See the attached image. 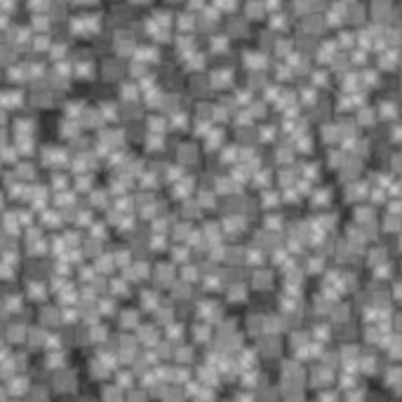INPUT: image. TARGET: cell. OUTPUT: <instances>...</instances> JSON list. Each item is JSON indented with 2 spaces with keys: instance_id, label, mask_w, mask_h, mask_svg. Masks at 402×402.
Instances as JSON below:
<instances>
[{
  "instance_id": "cell-19",
  "label": "cell",
  "mask_w": 402,
  "mask_h": 402,
  "mask_svg": "<svg viewBox=\"0 0 402 402\" xmlns=\"http://www.w3.org/2000/svg\"><path fill=\"white\" fill-rule=\"evenodd\" d=\"M136 275H146V263H136Z\"/></svg>"
},
{
  "instance_id": "cell-36",
  "label": "cell",
  "mask_w": 402,
  "mask_h": 402,
  "mask_svg": "<svg viewBox=\"0 0 402 402\" xmlns=\"http://www.w3.org/2000/svg\"><path fill=\"white\" fill-rule=\"evenodd\" d=\"M365 59H367V57H365L362 52H357V54H355V61H365Z\"/></svg>"
},
{
  "instance_id": "cell-33",
  "label": "cell",
  "mask_w": 402,
  "mask_h": 402,
  "mask_svg": "<svg viewBox=\"0 0 402 402\" xmlns=\"http://www.w3.org/2000/svg\"><path fill=\"white\" fill-rule=\"evenodd\" d=\"M181 26H184V28H186V26H190V17H186V14L181 17Z\"/></svg>"
},
{
  "instance_id": "cell-15",
  "label": "cell",
  "mask_w": 402,
  "mask_h": 402,
  "mask_svg": "<svg viewBox=\"0 0 402 402\" xmlns=\"http://www.w3.org/2000/svg\"><path fill=\"white\" fill-rule=\"evenodd\" d=\"M190 66H195V68H198V66H202V57H200V54H195V57L190 59Z\"/></svg>"
},
{
  "instance_id": "cell-27",
  "label": "cell",
  "mask_w": 402,
  "mask_h": 402,
  "mask_svg": "<svg viewBox=\"0 0 402 402\" xmlns=\"http://www.w3.org/2000/svg\"><path fill=\"white\" fill-rule=\"evenodd\" d=\"M310 271H320V259H315V261H310Z\"/></svg>"
},
{
  "instance_id": "cell-22",
  "label": "cell",
  "mask_w": 402,
  "mask_h": 402,
  "mask_svg": "<svg viewBox=\"0 0 402 402\" xmlns=\"http://www.w3.org/2000/svg\"><path fill=\"white\" fill-rule=\"evenodd\" d=\"M313 94H315L313 90H304V99H306V101H313Z\"/></svg>"
},
{
  "instance_id": "cell-21",
  "label": "cell",
  "mask_w": 402,
  "mask_h": 402,
  "mask_svg": "<svg viewBox=\"0 0 402 402\" xmlns=\"http://www.w3.org/2000/svg\"><path fill=\"white\" fill-rule=\"evenodd\" d=\"M123 322H125V325H132V322H134V313H127V315H125V320H123Z\"/></svg>"
},
{
  "instance_id": "cell-18",
  "label": "cell",
  "mask_w": 402,
  "mask_h": 402,
  "mask_svg": "<svg viewBox=\"0 0 402 402\" xmlns=\"http://www.w3.org/2000/svg\"><path fill=\"white\" fill-rule=\"evenodd\" d=\"M172 123H174V125H179V127H181V125L186 123V118H184V115H174V118H172Z\"/></svg>"
},
{
  "instance_id": "cell-6",
  "label": "cell",
  "mask_w": 402,
  "mask_h": 402,
  "mask_svg": "<svg viewBox=\"0 0 402 402\" xmlns=\"http://www.w3.org/2000/svg\"><path fill=\"white\" fill-rule=\"evenodd\" d=\"M228 80V71H221V73H217V78H214V85H223Z\"/></svg>"
},
{
  "instance_id": "cell-17",
  "label": "cell",
  "mask_w": 402,
  "mask_h": 402,
  "mask_svg": "<svg viewBox=\"0 0 402 402\" xmlns=\"http://www.w3.org/2000/svg\"><path fill=\"white\" fill-rule=\"evenodd\" d=\"M99 268L108 271V268H111V259H101V261H99Z\"/></svg>"
},
{
  "instance_id": "cell-30",
  "label": "cell",
  "mask_w": 402,
  "mask_h": 402,
  "mask_svg": "<svg viewBox=\"0 0 402 402\" xmlns=\"http://www.w3.org/2000/svg\"><path fill=\"white\" fill-rule=\"evenodd\" d=\"M118 292H125V285H123V280H115V285H113Z\"/></svg>"
},
{
  "instance_id": "cell-31",
  "label": "cell",
  "mask_w": 402,
  "mask_h": 402,
  "mask_svg": "<svg viewBox=\"0 0 402 402\" xmlns=\"http://www.w3.org/2000/svg\"><path fill=\"white\" fill-rule=\"evenodd\" d=\"M223 158H226V160H231V158H235V148H228V151H226V155H223Z\"/></svg>"
},
{
  "instance_id": "cell-25",
  "label": "cell",
  "mask_w": 402,
  "mask_h": 402,
  "mask_svg": "<svg viewBox=\"0 0 402 402\" xmlns=\"http://www.w3.org/2000/svg\"><path fill=\"white\" fill-rule=\"evenodd\" d=\"M268 136H273V127H263V139H268Z\"/></svg>"
},
{
  "instance_id": "cell-7",
  "label": "cell",
  "mask_w": 402,
  "mask_h": 402,
  "mask_svg": "<svg viewBox=\"0 0 402 402\" xmlns=\"http://www.w3.org/2000/svg\"><path fill=\"white\" fill-rule=\"evenodd\" d=\"M306 26H308V28H313V31H317V28H320V26H322V21H320V19H315V17H313V19H308V21H306Z\"/></svg>"
},
{
  "instance_id": "cell-13",
  "label": "cell",
  "mask_w": 402,
  "mask_h": 402,
  "mask_svg": "<svg viewBox=\"0 0 402 402\" xmlns=\"http://www.w3.org/2000/svg\"><path fill=\"white\" fill-rule=\"evenodd\" d=\"M247 12H249V14H254V17H259V14H261V7H259V5H249Z\"/></svg>"
},
{
  "instance_id": "cell-20",
  "label": "cell",
  "mask_w": 402,
  "mask_h": 402,
  "mask_svg": "<svg viewBox=\"0 0 402 402\" xmlns=\"http://www.w3.org/2000/svg\"><path fill=\"white\" fill-rule=\"evenodd\" d=\"M350 38H353L350 33H341V42H343V45H348V42H350Z\"/></svg>"
},
{
  "instance_id": "cell-16",
  "label": "cell",
  "mask_w": 402,
  "mask_h": 402,
  "mask_svg": "<svg viewBox=\"0 0 402 402\" xmlns=\"http://www.w3.org/2000/svg\"><path fill=\"white\" fill-rule=\"evenodd\" d=\"M381 111H383V115H393V106H390V104H383Z\"/></svg>"
},
{
  "instance_id": "cell-34",
  "label": "cell",
  "mask_w": 402,
  "mask_h": 402,
  "mask_svg": "<svg viewBox=\"0 0 402 402\" xmlns=\"http://www.w3.org/2000/svg\"><path fill=\"white\" fill-rule=\"evenodd\" d=\"M254 115H263V108H261V106H259V104H256V106H254Z\"/></svg>"
},
{
  "instance_id": "cell-26",
  "label": "cell",
  "mask_w": 402,
  "mask_h": 402,
  "mask_svg": "<svg viewBox=\"0 0 402 402\" xmlns=\"http://www.w3.org/2000/svg\"><path fill=\"white\" fill-rule=\"evenodd\" d=\"M202 202H205V205H212V195H209V193H202Z\"/></svg>"
},
{
  "instance_id": "cell-8",
  "label": "cell",
  "mask_w": 402,
  "mask_h": 402,
  "mask_svg": "<svg viewBox=\"0 0 402 402\" xmlns=\"http://www.w3.org/2000/svg\"><path fill=\"white\" fill-rule=\"evenodd\" d=\"M219 141H221V134H219V132H214V134H209V141H207V144H209V146H217Z\"/></svg>"
},
{
  "instance_id": "cell-11",
  "label": "cell",
  "mask_w": 402,
  "mask_h": 402,
  "mask_svg": "<svg viewBox=\"0 0 402 402\" xmlns=\"http://www.w3.org/2000/svg\"><path fill=\"white\" fill-rule=\"evenodd\" d=\"M113 111H115V108H113L111 104H106V106H104V115H106V118H113V115H115Z\"/></svg>"
},
{
  "instance_id": "cell-39",
  "label": "cell",
  "mask_w": 402,
  "mask_h": 402,
  "mask_svg": "<svg viewBox=\"0 0 402 402\" xmlns=\"http://www.w3.org/2000/svg\"><path fill=\"white\" fill-rule=\"evenodd\" d=\"M118 261H120V263H125V261H127V254H125V252H123V254H118Z\"/></svg>"
},
{
  "instance_id": "cell-5",
  "label": "cell",
  "mask_w": 402,
  "mask_h": 402,
  "mask_svg": "<svg viewBox=\"0 0 402 402\" xmlns=\"http://www.w3.org/2000/svg\"><path fill=\"white\" fill-rule=\"evenodd\" d=\"M231 296H233V299H242V296H245V289H242L240 285H235V287H231Z\"/></svg>"
},
{
  "instance_id": "cell-28",
  "label": "cell",
  "mask_w": 402,
  "mask_h": 402,
  "mask_svg": "<svg viewBox=\"0 0 402 402\" xmlns=\"http://www.w3.org/2000/svg\"><path fill=\"white\" fill-rule=\"evenodd\" d=\"M151 127L153 129H162V120H151Z\"/></svg>"
},
{
  "instance_id": "cell-9",
  "label": "cell",
  "mask_w": 402,
  "mask_h": 402,
  "mask_svg": "<svg viewBox=\"0 0 402 402\" xmlns=\"http://www.w3.org/2000/svg\"><path fill=\"white\" fill-rule=\"evenodd\" d=\"M325 139H329V141L336 139V129H334V127H327V129H325Z\"/></svg>"
},
{
  "instance_id": "cell-38",
  "label": "cell",
  "mask_w": 402,
  "mask_h": 402,
  "mask_svg": "<svg viewBox=\"0 0 402 402\" xmlns=\"http://www.w3.org/2000/svg\"><path fill=\"white\" fill-rule=\"evenodd\" d=\"M266 202H275V195H273V193H266Z\"/></svg>"
},
{
  "instance_id": "cell-37",
  "label": "cell",
  "mask_w": 402,
  "mask_h": 402,
  "mask_svg": "<svg viewBox=\"0 0 402 402\" xmlns=\"http://www.w3.org/2000/svg\"><path fill=\"white\" fill-rule=\"evenodd\" d=\"M315 80H317V82H325V73H315Z\"/></svg>"
},
{
  "instance_id": "cell-3",
  "label": "cell",
  "mask_w": 402,
  "mask_h": 402,
  "mask_svg": "<svg viewBox=\"0 0 402 402\" xmlns=\"http://www.w3.org/2000/svg\"><path fill=\"white\" fill-rule=\"evenodd\" d=\"M247 61H249V66H263V63H266V59H263L261 54H249Z\"/></svg>"
},
{
  "instance_id": "cell-12",
  "label": "cell",
  "mask_w": 402,
  "mask_h": 402,
  "mask_svg": "<svg viewBox=\"0 0 402 402\" xmlns=\"http://www.w3.org/2000/svg\"><path fill=\"white\" fill-rule=\"evenodd\" d=\"M186 214H195L198 212V205H193V202H186V209H184Z\"/></svg>"
},
{
  "instance_id": "cell-29",
  "label": "cell",
  "mask_w": 402,
  "mask_h": 402,
  "mask_svg": "<svg viewBox=\"0 0 402 402\" xmlns=\"http://www.w3.org/2000/svg\"><path fill=\"white\" fill-rule=\"evenodd\" d=\"M231 28H233V31H238V33L245 31V26H242V24H231Z\"/></svg>"
},
{
  "instance_id": "cell-4",
  "label": "cell",
  "mask_w": 402,
  "mask_h": 402,
  "mask_svg": "<svg viewBox=\"0 0 402 402\" xmlns=\"http://www.w3.org/2000/svg\"><path fill=\"white\" fill-rule=\"evenodd\" d=\"M181 160H184V162H190V160H195V153H193V148H188V146H186V148H181Z\"/></svg>"
},
{
  "instance_id": "cell-14",
  "label": "cell",
  "mask_w": 402,
  "mask_h": 402,
  "mask_svg": "<svg viewBox=\"0 0 402 402\" xmlns=\"http://www.w3.org/2000/svg\"><path fill=\"white\" fill-rule=\"evenodd\" d=\"M360 120H362V123H369V120H371V111H367V108H365V111L360 113Z\"/></svg>"
},
{
  "instance_id": "cell-23",
  "label": "cell",
  "mask_w": 402,
  "mask_h": 402,
  "mask_svg": "<svg viewBox=\"0 0 402 402\" xmlns=\"http://www.w3.org/2000/svg\"><path fill=\"white\" fill-rule=\"evenodd\" d=\"M134 92H136L134 87H125V96H127V99H132V96H134Z\"/></svg>"
},
{
  "instance_id": "cell-2",
  "label": "cell",
  "mask_w": 402,
  "mask_h": 402,
  "mask_svg": "<svg viewBox=\"0 0 402 402\" xmlns=\"http://www.w3.org/2000/svg\"><path fill=\"white\" fill-rule=\"evenodd\" d=\"M226 228H228V231H240V228H242V221H240V219H226Z\"/></svg>"
},
{
  "instance_id": "cell-32",
  "label": "cell",
  "mask_w": 402,
  "mask_h": 402,
  "mask_svg": "<svg viewBox=\"0 0 402 402\" xmlns=\"http://www.w3.org/2000/svg\"><path fill=\"white\" fill-rule=\"evenodd\" d=\"M365 75H367V80H369V82H374V80H376V73H374V71H367Z\"/></svg>"
},
{
  "instance_id": "cell-10",
  "label": "cell",
  "mask_w": 402,
  "mask_h": 402,
  "mask_svg": "<svg viewBox=\"0 0 402 402\" xmlns=\"http://www.w3.org/2000/svg\"><path fill=\"white\" fill-rule=\"evenodd\" d=\"M212 47H214V50H223V47H226V40H223V38H217V40L212 42Z\"/></svg>"
},
{
  "instance_id": "cell-35",
  "label": "cell",
  "mask_w": 402,
  "mask_h": 402,
  "mask_svg": "<svg viewBox=\"0 0 402 402\" xmlns=\"http://www.w3.org/2000/svg\"><path fill=\"white\" fill-rule=\"evenodd\" d=\"M153 247H158V249L162 247V238H155V240H153Z\"/></svg>"
},
{
  "instance_id": "cell-24",
  "label": "cell",
  "mask_w": 402,
  "mask_h": 402,
  "mask_svg": "<svg viewBox=\"0 0 402 402\" xmlns=\"http://www.w3.org/2000/svg\"><path fill=\"white\" fill-rule=\"evenodd\" d=\"M132 73H144V66H141V63H134V66H132Z\"/></svg>"
},
{
  "instance_id": "cell-1",
  "label": "cell",
  "mask_w": 402,
  "mask_h": 402,
  "mask_svg": "<svg viewBox=\"0 0 402 402\" xmlns=\"http://www.w3.org/2000/svg\"><path fill=\"white\" fill-rule=\"evenodd\" d=\"M271 273H256V287H268Z\"/></svg>"
}]
</instances>
